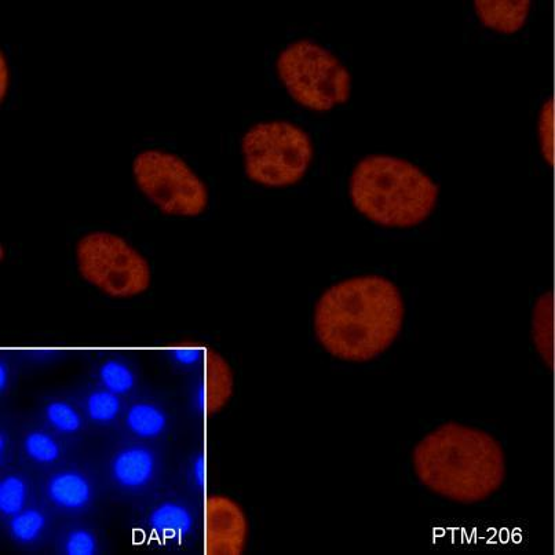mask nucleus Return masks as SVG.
Instances as JSON below:
<instances>
[{
	"mask_svg": "<svg viewBox=\"0 0 555 555\" xmlns=\"http://www.w3.org/2000/svg\"><path fill=\"white\" fill-rule=\"evenodd\" d=\"M45 416L47 422L60 433L73 434L79 432L83 426L79 412L67 401H50L46 405Z\"/></svg>",
	"mask_w": 555,
	"mask_h": 555,
	"instance_id": "21",
	"label": "nucleus"
},
{
	"mask_svg": "<svg viewBox=\"0 0 555 555\" xmlns=\"http://www.w3.org/2000/svg\"><path fill=\"white\" fill-rule=\"evenodd\" d=\"M65 553L71 555H93L97 553L98 543L93 532L87 529H73L64 543Z\"/></svg>",
	"mask_w": 555,
	"mask_h": 555,
	"instance_id": "23",
	"label": "nucleus"
},
{
	"mask_svg": "<svg viewBox=\"0 0 555 555\" xmlns=\"http://www.w3.org/2000/svg\"><path fill=\"white\" fill-rule=\"evenodd\" d=\"M349 196L353 207L374 224L410 229L423 224L434 213L440 186L408 160L370 155L354 167Z\"/></svg>",
	"mask_w": 555,
	"mask_h": 555,
	"instance_id": "3",
	"label": "nucleus"
},
{
	"mask_svg": "<svg viewBox=\"0 0 555 555\" xmlns=\"http://www.w3.org/2000/svg\"><path fill=\"white\" fill-rule=\"evenodd\" d=\"M24 451L29 459L40 465L57 462L61 456V448L57 441L50 434L39 430L28 433L24 438Z\"/></svg>",
	"mask_w": 555,
	"mask_h": 555,
	"instance_id": "19",
	"label": "nucleus"
},
{
	"mask_svg": "<svg viewBox=\"0 0 555 555\" xmlns=\"http://www.w3.org/2000/svg\"><path fill=\"white\" fill-rule=\"evenodd\" d=\"M473 6L484 27L494 29L500 34L511 35L521 31L527 24L532 2L529 0H514V2H510V0L509 2L476 0Z\"/></svg>",
	"mask_w": 555,
	"mask_h": 555,
	"instance_id": "11",
	"label": "nucleus"
},
{
	"mask_svg": "<svg viewBox=\"0 0 555 555\" xmlns=\"http://www.w3.org/2000/svg\"><path fill=\"white\" fill-rule=\"evenodd\" d=\"M416 477L433 494L462 505L491 498L506 480L502 445L484 430L444 423L412 452Z\"/></svg>",
	"mask_w": 555,
	"mask_h": 555,
	"instance_id": "2",
	"label": "nucleus"
},
{
	"mask_svg": "<svg viewBox=\"0 0 555 555\" xmlns=\"http://www.w3.org/2000/svg\"><path fill=\"white\" fill-rule=\"evenodd\" d=\"M47 525L45 513L38 509H24L12 517L9 528L18 543H34L42 536Z\"/></svg>",
	"mask_w": 555,
	"mask_h": 555,
	"instance_id": "16",
	"label": "nucleus"
},
{
	"mask_svg": "<svg viewBox=\"0 0 555 555\" xmlns=\"http://www.w3.org/2000/svg\"><path fill=\"white\" fill-rule=\"evenodd\" d=\"M204 350L199 348H191V346H186V348H181L175 350V356L177 359L184 364H192L195 361L200 359V353H203Z\"/></svg>",
	"mask_w": 555,
	"mask_h": 555,
	"instance_id": "25",
	"label": "nucleus"
},
{
	"mask_svg": "<svg viewBox=\"0 0 555 555\" xmlns=\"http://www.w3.org/2000/svg\"><path fill=\"white\" fill-rule=\"evenodd\" d=\"M203 363L200 386L203 411L206 415H217L224 411L235 394V374L225 357L215 349H204Z\"/></svg>",
	"mask_w": 555,
	"mask_h": 555,
	"instance_id": "9",
	"label": "nucleus"
},
{
	"mask_svg": "<svg viewBox=\"0 0 555 555\" xmlns=\"http://www.w3.org/2000/svg\"><path fill=\"white\" fill-rule=\"evenodd\" d=\"M404 317L403 294L392 280L350 277L321 294L314 306V334L335 359L367 363L392 348Z\"/></svg>",
	"mask_w": 555,
	"mask_h": 555,
	"instance_id": "1",
	"label": "nucleus"
},
{
	"mask_svg": "<svg viewBox=\"0 0 555 555\" xmlns=\"http://www.w3.org/2000/svg\"><path fill=\"white\" fill-rule=\"evenodd\" d=\"M126 423L135 436L153 438L162 434L166 429L167 418L166 414L156 405L138 403L127 412Z\"/></svg>",
	"mask_w": 555,
	"mask_h": 555,
	"instance_id": "15",
	"label": "nucleus"
},
{
	"mask_svg": "<svg viewBox=\"0 0 555 555\" xmlns=\"http://www.w3.org/2000/svg\"><path fill=\"white\" fill-rule=\"evenodd\" d=\"M149 525L159 535L177 538L192 531L193 516L182 503L164 502L152 510Z\"/></svg>",
	"mask_w": 555,
	"mask_h": 555,
	"instance_id": "14",
	"label": "nucleus"
},
{
	"mask_svg": "<svg viewBox=\"0 0 555 555\" xmlns=\"http://www.w3.org/2000/svg\"><path fill=\"white\" fill-rule=\"evenodd\" d=\"M98 376L105 389L115 394L129 393L135 383L133 371L126 364L116 360L105 361Z\"/></svg>",
	"mask_w": 555,
	"mask_h": 555,
	"instance_id": "20",
	"label": "nucleus"
},
{
	"mask_svg": "<svg viewBox=\"0 0 555 555\" xmlns=\"http://www.w3.org/2000/svg\"><path fill=\"white\" fill-rule=\"evenodd\" d=\"M86 412L91 421L100 425L115 421L120 412L118 394L109 392L107 389L90 393L86 399Z\"/></svg>",
	"mask_w": 555,
	"mask_h": 555,
	"instance_id": "18",
	"label": "nucleus"
},
{
	"mask_svg": "<svg viewBox=\"0 0 555 555\" xmlns=\"http://www.w3.org/2000/svg\"><path fill=\"white\" fill-rule=\"evenodd\" d=\"M248 180L265 188H288L305 178L314 159L310 135L288 120L251 126L242 138Z\"/></svg>",
	"mask_w": 555,
	"mask_h": 555,
	"instance_id": "5",
	"label": "nucleus"
},
{
	"mask_svg": "<svg viewBox=\"0 0 555 555\" xmlns=\"http://www.w3.org/2000/svg\"><path fill=\"white\" fill-rule=\"evenodd\" d=\"M46 492L54 506L67 511L86 509L93 500V484L76 470H64L51 476Z\"/></svg>",
	"mask_w": 555,
	"mask_h": 555,
	"instance_id": "12",
	"label": "nucleus"
},
{
	"mask_svg": "<svg viewBox=\"0 0 555 555\" xmlns=\"http://www.w3.org/2000/svg\"><path fill=\"white\" fill-rule=\"evenodd\" d=\"M157 460L151 449L131 445L120 449L111 462V476L120 488L137 491L148 487L156 476Z\"/></svg>",
	"mask_w": 555,
	"mask_h": 555,
	"instance_id": "10",
	"label": "nucleus"
},
{
	"mask_svg": "<svg viewBox=\"0 0 555 555\" xmlns=\"http://www.w3.org/2000/svg\"><path fill=\"white\" fill-rule=\"evenodd\" d=\"M135 184L164 215L195 218L204 214L210 192L203 178L175 153L146 149L133 160Z\"/></svg>",
	"mask_w": 555,
	"mask_h": 555,
	"instance_id": "7",
	"label": "nucleus"
},
{
	"mask_svg": "<svg viewBox=\"0 0 555 555\" xmlns=\"http://www.w3.org/2000/svg\"><path fill=\"white\" fill-rule=\"evenodd\" d=\"M5 447H6L5 434H2V455L5 454Z\"/></svg>",
	"mask_w": 555,
	"mask_h": 555,
	"instance_id": "27",
	"label": "nucleus"
},
{
	"mask_svg": "<svg viewBox=\"0 0 555 555\" xmlns=\"http://www.w3.org/2000/svg\"><path fill=\"white\" fill-rule=\"evenodd\" d=\"M204 553L242 555L247 549L248 518L243 507L225 495L208 496L203 505Z\"/></svg>",
	"mask_w": 555,
	"mask_h": 555,
	"instance_id": "8",
	"label": "nucleus"
},
{
	"mask_svg": "<svg viewBox=\"0 0 555 555\" xmlns=\"http://www.w3.org/2000/svg\"><path fill=\"white\" fill-rule=\"evenodd\" d=\"M28 485L24 478L10 474L0 483V511L6 517H13L25 509Z\"/></svg>",
	"mask_w": 555,
	"mask_h": 555,
	"instance_id": "17",
	"label": "nucleus"
},
{
	"mask_svg": "<svg viewBox=\"0 0 555 555\" xmlns=\"http://www.w3.org/2000/svg\"><path fill=\"white\" fill-rule=\"evenodd\" d=\"M554 294L544 292L536 299L532 310V341L543 364L554 371Z\"/></svg>",
	"mask_w": 555,
	"mask_h": 555,
	"instance_id": "13",
	"label": "nucleus"
},
{
	"mask_svg": "<svg viewBox=\"0 0 555 555\" xmlns=\"http://www.w3.org/2000/svg\"><path fill=\"white\" fill-rule=\"evenodd\" d=\"M276 73L292 100L313 112H330L352 96V75L332 51L299 39L280 51Z\"/></svg>",
	"mask_w": 555,
	"mask_h": 555,
	"instance_id": "4",
	"label": "nucleus"
},
{
	"mask_svg": "<svg viewBox=\"0 0 555 555\" xmlns=\"http://www.w3.org/2000/svg\"><path fill=\"white\" fill-rule=\"evenodd\" d=\"M0 374H2V375H0V376H2V383H0V385H2V392H3V390H5L6 386H7V379H9V378H7L6 364L2 363V368H0Z\"/></svg>",
	"mask_w": 555,
	"mask_h": 555,
	"instance_id": "26",
	"label": "nucleus"
},
{
	"mask_svg": "<svg viewBox=\"0 0 555 555\" xmlns=\"http://www.w3.org/2000/svg\"><path fill=\"white\" fill-rule=\"evenodd\" d=\"M75 259L82 279L109 298L138 297L151 287L148 259L115 233L96 230L80 237Z\"/></svg>",
	"mask_w": 555,
	"mask_h": 555,
	"instance_id": "6",
	"label": "nucleus"
},
{
	"mask_svg": "<svg viewBox=\"0 0 555 555\" xmlns=\"http://www.w3.org/2000/svg\"><path fill=\"white\" fill-rule=\"evenodd\" d=\"M538 140L540 153L549 167H554V97L544 101L538 119Z\"/></svg>",
	"mask_w": 555,
	"mask_h": 555,
	"instance_id": "22",
	"label": "nucleus"
},
{
	"mask_svg": "<svg viewBox=\"0 0 555 555\" xmlns=\"http://www.w3.org/2000/svg\"><path fill=\"white\" fill-rule=\"evenodd\" d=\"M12 83V69L6 54L0 53V100L5 101Z\"/></svg>",
	"mask_w": 555,
	"mask_h": 555,
	"instance_id": "24",
	"label": "nucleus"
}]
</instances>
